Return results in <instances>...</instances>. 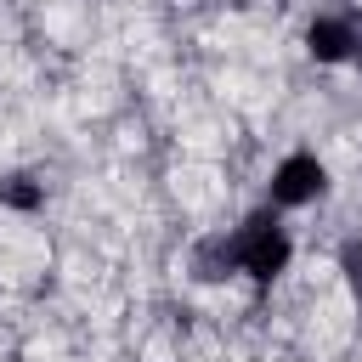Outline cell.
<instances>
[{"label":"cell","mask_w":362,"mask_h":362,"mask_svg":"<svg viewBox=\"0 0 362 362\" xmlns=\"http://www.w3.org/2000/svg\"><path fill=\"white\" fill-rule=\"evenodd\" d=\"M232 238H238V272L255 277L260 288L277 283V277L288 272V260H294V243H288V232L277 226L272 209L243 215V226H232Z\"/></svg>","instance_id":"obj_1"},{"label":"cell","mask_w":362,"mask_h":362,"mask_svg":"<svg viewBox=\"0 0 362 362\" xmlns=\"http://www.w3.org/2000/svg\"><path fill=\"white\" fill-rule=\"evenodd\" d=\"M328 192V164L317 153H288L272 170V209H305Z\"/></svg>","instance_id":"obj_2"},{"label":"cell","mask_w":362,"mask_h":362,"mask_svg":"<svg viewBox=\"0 0 362 362\" xmlns=\"http://www.w3.org/2000/svg\"><path fill=\"white\" fill-rule=\"evenodd\" d=\"M305 51H311V62L339 68V62H356L362 57V34H356L351 17H317L305 28Z\"/></svg>","instance_id":"obj_3"},{"label":"cell","mask_w":362,"mask_h":362,"mask_svg":"<svg viewBox=\"0 0 362 362\" xmlns=\"http://www.w3.org/2000/svg\"><path fill=\"white\" fill-rule=\"evenodd\" d=\"M192 277L198 283H232L238 277V238L232 232H209L192 243Z\"/></svg>","instance_id":"obj_4"},{"label":"cell","mask_w":362,"mask_h":362,"mask_svg":"<svg viewBox=\"0 0 362 362\" xmlns=\"http://www.w3.org/2000/svg\"><path fill=\"white\" fill-rule=\"evenodd\" d=\"M0 204L17 209V215H34L45 204V181L28 175V170H11V175H0Z\"/></svg>","instance_id":"obj_5"},{"label":"cell","mask_w":362,"mask_h":362,"mask_svg":"<svg viewBox=\"0 0 362 362\" xmlns=\"http://www.w3.org/2000/svg\"><path fill=\"white\" fill-rule=\"evenodd\" d=\"M339 272H345V288H351L356 305H362V238H351V243L339 249Z\"/></svg>","instance_id":"obj_6"}]
</instances>
